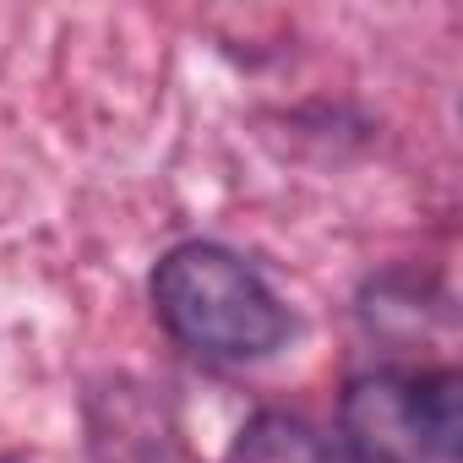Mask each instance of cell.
<instances>
[{
  "instance_id": "6da1fadb",
  "label": "cell",
  "mask_w": 463,
  "mask_h": 463,
  "mask_svg": "<svg viewBox=\"0 0 463 463\" xmlns=\"http://www.w3.org/2000/svg\"><path fill=\"white\" fill-rule=\"evenodd\" d=\"M158 322L202 360H262L289 338L279 295L223 246H175L153 273Z\"/></svg>"
},
{
  "instance_id": "7a4b0ae2",
  "label": "cell",
  "mask_w": 463,
  "mask_h": 463,
  "mask_svg": "<svg viewBox=\"0 0 463 463\" xmlns=\"http://www.w3.org/2000/svg\"><path fill=\"white\" fill-rule=\"evenodd\" d=\"M354 463H463V382L452 371H376L338 409Z\"/></svg>"
},
{
  "instance_id": "3957f363",
  "label": "cell",
  "mask_w": 463,
  "mask_h": 463,
  "mask_svg": "<svg viewBox=\"0 0 463 463\" xmlns=\"http://www.w3.org/2000/svg\"><path fill=\"white\" fill-rule=\"evenodd\" d=\"M229 463H338V458L306 420H295V414H257L241 430Z\"/></svg>"
},
{
  "instance_id": "277c9868",
  "label": "cell",
  "mask_w": 463,
  "mask_h": 463,
  "mask_svg": "<svg viewBox=\"0 0 463 463\" xmlns=\"http://www.w3.org/2000/svg\"><path fill=\"white\" fill-rule=\"evenodd\" d=\"M0 463H6V458H0Z\"/></svg>"
}]
</instances>
